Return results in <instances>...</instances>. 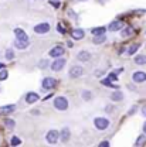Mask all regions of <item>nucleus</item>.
<instances>
[{
    "label": "nucleus",
    "instance_id": "obj_1",
    "mask_svg": "<svg viewBox=\"0 0 146 147\" xmlns=\"http://www.w3.org/2000/svg\"><path fill=\"white\" fill-rule=\"evenodd\" d=\"M16 40H14V47L18 50H24L26 47H29V36L26 34V31H23L21 28L14 30Z\"/></svg>",
    "mask_w": 146,
    "mask_h": 147
},
{
    "label": "nucleus",
    "instance_id": "obj_2",
    "mask_svg": "<svg viewBox=\"0 0 146 147\" xmlns=\"http://www.w3.org/2000/svg\"><path fill=\"white\" fill-rule=\"evenodd\" d=\"M54 106L58 110H65L67 108H68V100H67L64 96H58V98H55Z\"/></svg>",
    "mask_w": 146,
    "mask_h": 147
},
{
    "label": "nucleus",
    "instance_id": "obj_3",
    "mask_svg": "<svg viewBox=\"0 0 146 147\" xmlns=\"http://www.w3.org/2000/svg\"><path fill=\"white\" fill-rule=\"evenodd\" d=\"M94 123H95V127L98 129V130H105V129L109 126V120L108 119H104V117H96L94 120Z\"/></svg>",
    "mask_w": 146,
    "mask_h": 147
},
{
    "label": "nucleus",
    "instance_id": "obj_4",
    "mask_svg": "<svg viewBox=\"0 0 146 147\" xmlns=\"http://www.w3.org/2000/svg\"><path fill=\"white\" fill-rule=\"evenodd\" d=\"M58 137H60V133H58L57 130H50V131L47 133V136H45V139H47V142H48L50 144H55L57 140H58Z\"/></svg>",
    "mask_w": 146,
    "mask_h": 147
},
{
    "label": "nucleus",
    "instance_id": "obj_5",
    "mask_svg": "<svg viewBox=\"0 0 146 147\" xmlns=\"http://www.w3.org/2000/svg\"><path fill=\"white\" fill-rule=\"evenodd\" d=\"M48 30H50V24L48 23H41V24H37L34 27V31L37 34H45V33H48Z\"/></svg>",
    "mask_w": 146,
    "mask_h": 147
},
{
    "label": "nucleus",
    "instance_id": "obj_6",
    "mask_svg": "<svg viewBox=\"0 0 146 147\" xmlns=\"http://www.w3.org/2000/svg\"><path fill=\"white\" fill-rule=\"evenodd\" d=\"M64 65H65V59L64 58H57L54 62L51 64V69L53 71H61L64 68Z\"/></svg>",
    "mask_w": 146,
    "mask_h": 147
},
{
    "label": "nucleus",
    "instance_id": "obj_7",
    "mask_svg": "<svg viewBox=\"0 0 146 147\" xmlns=\"http://www.w3.org/2000/svg\"><path fill=\"white\" fill-rule=\"evenodd\" d=\"M55 85H57V81L54 78H45L43 81V88L44 89H54Z\"/></svg>",
    "mask_w": 146,
    "mask_h": 147
},
{
    "label": "nucleus",
    "instance_id": "obj_8",
    "mask_svg": "<svg viewBox=\"0 0 146 147\" xmlns=\"http://www.w3.org/2000/svg\"><path fill=\"white\" fill-rule=\"evenodd\" d=\"M64 53H65V51H64V47H61V45H57V47H54V48L50 51V57L60 58V57L64 54Z\"/></svg>",
    "mask_w": 146,
    "mask_h": 147
},
{
    "label": "nucleus",
    "instance_id": "obj_9",
    "mask_svg": "<svg viewBox=\"0 0 146 147\" xmlns=\"http://www.w3.org/2000/svg\"><path fill=\"white\" fill-rule=\"evenodd\" d=\"M84 74V68L82 67H78V65H75L71 69H70V75L73 76V78H78V76H81Z\"/></svg>",
    "mask_w": 146,
    "mask_h": 147
},
{
    "label": "nucleus",
    "instance_id": "obj_10",
    "mask_svg": "<svg viewBox=\"0 0 146 147\" xmlns=\"http://www.w3.org/2000/svg\"><path fill=\"white\" fill-rule=\"evenodd\" d=\"M40 99V96H38V93L36 92H29V93H26V102L27 103H34Z\"/></svg>",
    "mask_w": 146,
    "mask_h": 147
},
{
    "label": "nucleus",
    "instance_id": "obj_11",
    "mask_svg": "<svg viewBox=\"0 0 146 147\" xmlns=\"http://www.w3.org/2000/svg\"><path fill=\"white\" fill-rule=\"evenodd\" d=\"M133 81L135 82H138V84H141V82H145L146 81V74L142 72V71H139V72H135L133 74Z\"/></svg>",
    "mask_w": 146,
    "mask_h": 147
},
{
    "label": "nucleus",
    "instance_id": "obj_12",
    "mask_svg": "<svg viewBox=\"0 0 146 147\" xmlns=\"http://www.w3.org/2000/svg\"><path fill=\"white\" fill-rule=\"evenodd\" d=\"M16 110V106L14 105H6V106H1L0 108V113L1 115H10Z\"/></svg>",
    "mask_w": 146,
    "mask_h": 147
},
{
    "label": "nucleus",
    "instance_id": "obj_13",
    "mask_svg": "<svg viewBox=\"0 0 146 147\" xmlns=\"http://www.w3.org/2000/svg\"><path fill=\"white\" fill-rule=\"evenodd\" d=\"M84 36H85V33L81 28H77V30L71 31V38H74V40H81V38H84Z\"/></svg>",
    "mask_w": 146,
    "mask_h": 147
},
{
    "label": "nucleus",
    "instance_id": "obj_14",
    "mask_svg": "<svg viewBox=\"0 0 146 147\" xmlns=\"http://www.w3.org/2000/svg\"><path fill=\"white\" fill-rule=\"evenodd\" d=\"M70 134H71V131H70V129H62V131L60 133V139H61V142H68L70 140Z\"/></svg>",
    "mask_w": 146,
    "mask_h": 147
},
{
    "label": "nucleus",
    "instance_id": "obj_15",
    "mask_svg": "<svg viewBox=\"0 0 146 147\" xmlns=\"http://www.w3.org/2000/svg\"><path fill=\"white\" fill-rule=\"evenodd\" d=\"M124 27V23L121 21V20H118V21H112L109 24V30H112V31H116V30H121Z\"/></svg>",
    "mask_w": 146,
    "mask_h": 147
},
{
    "label": "nucleus",
    "instance_id": "obj_16",
    "mask_svg": "<svg viewBox=\"0 0 146 147\" xmlns=\"http://www.w3.org/2000/svg\"><path fill=\"white\" fill-rule=\"evenodd\" d=\"M77 58H78V61H88L91 58V55H90V53H87V51H81L79 54L77 55Z\"/></svg>",
    "mask_w": 146,
    "mask_h": 147
},
{
    "label": "nucleus",
    "instance_id": "obj_17",
    "mask_svg": "<svg viewBox=\"0 0 146 147\" xmlns=\"http://www.w3.org/2000/svg\"><path fill=\"white\" fill-rule=\"evenodd\" d=\"M91 33H92V36H102V34H105V27H96V28H92Z\"/></svg>",
    "mask_w": 146,
    "mask_h": 147
},
{
    "label": "nucleus",
    "instance_id": "obj_18",
    "mask_svg": "<svg viewBox=\"0 0 146 147\" xmlns=\"http://www.w3.org/2000/svg\"><path fill=\"white\" fill-rule=\"evenodd\" d=\"M111 99H112L113 102H119V100L124 99V95H122L121 92H113V93L111 95Z\"/></svg>",
    "mask_w": 146,
    "mask_h": 147
},
{
    "label": "nucleus",
    "instance_id": "obj_19",
    "mask_svg": "<svg viewBox=\"0 0 146 147\" xmlns=\"http://www.w3.org/2000/svg\"><path fill=\"white\" fill-rule=\"evenodd\" d=\"M135 62L138 65H146V55H138V57H135Z\"/></svg>",
    "mask_w": 146,
    "mask_h": 147
},
{
    "label": "nucleus",
    "instance_id": "obj_20",
    "mask_svg": "<svg viewBox=\"0 0 146 147\" xmlns=\"http://www.w3.org/2000/svg\"><path fill=\"white\" fill-rule=\"evenodd\" d=\"M145 144H146V136L145 134H142V136H139V137H138V140H136L135 146H145Z\"/></svg>",
    "mask_w": 146,
    "mask_h": 147
},
{
    "label": "nucleus",
    "instance_id": "obj_21",
    "mask_svg": "<svg viewBox=\"0 0 146 147\" xmlns=\"http://www.w3.org/2000/svg\"><path fill=\"white\" fill-rule=\"evenodd\" d=\"M105 40H107L105 34H102V36H94V42H95V44H101V42L105 41Z\"/></svg>",
    "mask_w": 146,
    "mask_h": 147
},
{
    "label": "nucleus",
    "instance_id": "obj_22",
    "mask_svg": "<svg viewBox=\"0 0 146 147\" xmlns=\"http://www.w3.org/2000/svg\"><path fill=\"white\" fill-rule=\"evenodd\" d=\"M138 48H139V45H138V44H133V45H130V47L128 48V54L129 55H133L135 53H136V51H138Z\"/></svg>",
    "mask_w": 146,
    "mask_h": 147
},
{
    "label": "nucleus",
    "instance_id": "obj_23",
    "mask_svg": "<svg viewBox=\"0 0 146 147\" xmlns=\"http://www.w3.org/2000/svg\"><path fill=\"white\" fill-rule=\"evenodd\" d=\"M112 79L109 78H105V79H102V85H107V86H109V88H116V86H113L112 85V82H111Z\"/></svg>",
    "mask_w": 146,
    "mask_h": 147
},
{
    "label": "nucleus",
    "instance_id": "obj_24",
    "mask_svg": "<svg viewBox=\"0 0 146 147\" xmlns=\"http://www.w3.org/2000/svg\"><path fill=\"white\" fill-rule=\"evenodd\" d=\"M10 144H12V146H20V144H21V142H20V139H18V137H12Z\"/></svg>",
    "mask_w": 146,
    "mask_h": 147
},
{
    "label": "nucleus",
    "instance_id": "obj_25",
    "mask_svg": "<svg viewBox=\"0 0 146 147\" xmlns=\"http://www.w3.org/2000/svg\"><path fill=\"white\" fill-rule=\"evenodd\" d=\"M132 28L130 27H128V28H125L124 31H122V37H129V36H132Z\"/></svg>",
    "mask_w": 146,
    "mask_h": 147
},
{
    "label": "nucleus",
    "instance_id": "obj_26",
    "mask_svg": "<svg viewBox=\"0 0 146 147\" xmlns=\"http://www.w3.org/2000/svg\"><path fill=\"white\" fill-rule=\"evenodd\" d=\"M4 123H6V126H7V127H10V129H13L14 127V125H16V123H14V120H12V119H6V120H4Z\"/></svg>",
    "mask_w": 146,
    "mask_h": 147
},
{
    "label": "nucleus",
    "instance_id": "obj_27",
    "mask_svg": "<svg viewBox=\"0 0 146 147\" xmlns=\"http://www.w3.org/2000/svg\"><path fill=\"white\" fill-rule=\"evenodd\" d=\"M7 75H9V74H7L6 69H3V71L0 69V81H4V79L7 78Z\"/></svg>",
    "mask_w": 146,
    "mask_h": 147
},
{
    "label": "nucleus",
    "instance_id": "obj_28",
    "mask_svg": "<svg viewBox=\"0 0 146 147\" xmlns=\"http://www.w3.org/2000/svg\"><path fill=\"white\" fill-rule=\"evenodd\" d=\"M13 57H14V53H13L12 50H7V51H6V58H7V59H13Z\"/></svg>",
    "mask_w": 146,
    "mask_h": 147
},
{
    "label": "nucleus",
    "instance_id": "obj_29",
    "mask_svg": "<svg viewBox=\"0 0 146 147\" xmlns=\"http://www.w3.org/2000/svg\"><path fill=\"white\" fill-rule=\"evenodd\" d=\"M57 30H58V33H61V34H64L65 33V30H64V27H62V24H57Z\"/></svg>",
    "mask_w": 146,
    "mask_h": 147
},
{
    "label": "nucleus",
    "instance_id": "obj_30",
    "mask_svg": "<svg viewBox=\"0 0 146 147\" xmlns=\"http://www.w3.org/2000/svg\"><path fill=\"white\" fill-rule=\"evenodd\" d=\"M82 96H84V98H85V99H87V100H88V99H90V98H91V93H90V92H82Z\"/></svg>",
    "mask_w": 146,
    "mask_h": 147
},
{
    "label": "nucleus",
    "instance_id": "obj_31",
    "mask_svg": "<svg viewBox=\"0 0 146 147\" xmlns=\"http://www.w3.org/2000/svg\"><path fill=\"white\" fill-rule=\"evenodd\" d=\"M47 64H48V62H47L45 59H43V61L40 62V68H45V67H47Z\"/></svg>",
    "mask_w": 146,
    "mask_h": 147
},
{
    "label": "nucleus",
    "instance_id": "obj_32",
    "mask_svg": "<svg viewBox=\"0 0 146 147\" xmlns=\"http://www.w3.org/2000/svg\"><path fill=\"white\" fill-rule=\"evenodd\" d=\"M104 146L108 147L109 146V143H108V142H102V143H99V147H104Z\"/></svg>",
    "mask_w": 146,
    "mask_h": 147
},
{
    "label": "nucleus",
    "instance_id": "obj_33",
    "mask_svg": "<svg viewBox=\"0 0 146 147\" xmlns=\"http://www.w3.org/2000/svg\"><path fill=\"white\" fill-rule=\"evenodd\" d=\"M142 115H143V116H146V105L142 108Z\"/></svg>",
    "mask_w": 146,
    "mask_h": 147
},
{
    "label": "nucleus",
    "instance_id": "obj_34",
    "mask_svg": "<svg viewBox=\"0 0 146 147\" xmlns=\"http://www.w3.org/2000/svg\"><path fill=\"white\" fill-rule=\"evenodd\" d=\"M109 79H116V75H115V74H111V75H109Z\"/></svg>",
    "mask_w": 146,
    "mask_h": 147
},
{
    "label": "nucleus",
    "instance_id": "obj_35",
    "mask_svg": "<svg viewBox=\"0 0 146 147\" xmlns=\"http://www.w3.org/2000/svg\"><path fill=\"white\" fill-rule=\"evenodd\" d=\"M51 4H53V6H55V7H58V6H60V3H55V1H51Z\"/></svg>",
    "mask_w": 146,
    "mask_h": 147
},
{
    "label": "nucleus",
    "instance_id": "obj_36",
    "mask_svg": "<svg viewBox=\"0 0 146 147\" xmlns=\"http://www.w3.org/2000/svg\"><path fill=\"white\" fill-rule=\"evenodd\" d=\"M143 131H145V134H146V122H145V125H143Z\"/></svg>",
    "mask_w": 146,
    "mask_h": 147
},
{
    "label": "nucleus",
    "instance_id": "obj_37",
    "mask_svg": "<svg viewBox=\"0 0 146 147\" xmlns=\"http://www.w3.org/2000/svg\"><path fill=\"white\" fill-rule=\"evenodd\" d=\"M1 67H3V64H0V69H1Z\"/></svg>",
    "mask_w": 146,
    "mask_h": 147
}]
</instances>
